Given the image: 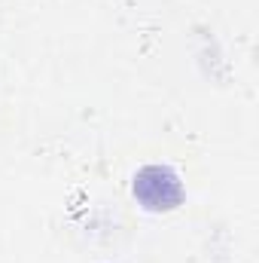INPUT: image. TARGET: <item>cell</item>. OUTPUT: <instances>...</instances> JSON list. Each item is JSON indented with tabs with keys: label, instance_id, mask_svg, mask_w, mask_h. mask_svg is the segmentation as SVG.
I'll return each mask as SVG.
<instances>
[{
	"label": "cell",
	"instance_id": "cell-1",
	"mask_svg": "<svg viewBox=\"0 0 259 263\" xmlns=\"http://www.w3.org/2000/svg\"><path fill=\"white\" fill-rule=\"evenodd\" d=\"M134 199L146 211H174L183 202V184L168 165H143L134 175Z\"/></svg>",
	"mask_w": 259,
	"mask_h": 263
}]
</instances>
